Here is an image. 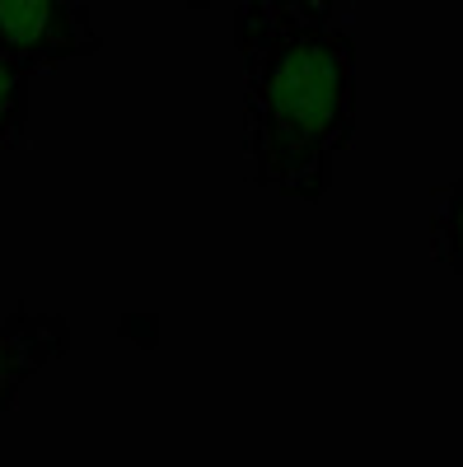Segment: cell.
I'll return each instance as SVG.
<instances>
[{
    "label": "cell",
    "mask_w": 463,
    "mask_h": 467,
    "mask_svg": "<svg viewBox=\"0 0 463 467\" xmlns=\"http://www.w3.org/2000/svg\"><path fill=\"white\" fill-rule=\"evenodd\" d=\"M70 350V323L61 314L19 304L15 314L0 323V411H10L33 374H43L52 360Z\"/></svg>",
    "instance_id": "cell-3"
},
{
    "label": "cell",
    "mask_w": 463,
    "mask_h": 467,
    "mask_svg": "<svg viewBox=\"0 0 463 467\" xmlns=\"http://www.w3.org/2000/svg\"><path fill=\"white\" fill-rule=\"evenodd\" d=\"M431 244L436 257L458 276L463 285V178L436 192V215H431Z\"/></svg>",
    "instance_id": "cell-5"
},
{
    "label": "cell",
    "mask_w": 463,
    "mask_h": 467,
    "mask_svg": "<svg viewBox=\"0 0 463 467\" xmlns=\"http://www.w3.org/2000/svg\"><path fill=\"white\" fill-rule=\"evenodd\" d=\"M183 5H187V10H211L216 0H183Z\"/></svg>",
    "instance_id": "cell-6"
},
{
    "label": "cell",
    "mask_w": 463,
    "mask_h": 467,
    "mask_svg": "<svg viewBox=\"0 0 463 467\" xmlns=\"http://www.w3.org/2000/svg\"><path fill=\"white\" fill-rule=\"evenodd\" d=\"M0 47L28 70L85 61L103 47L85 0H0Z\"/></svg>",
    "instance_id": "cell-2"
},
{
    "label": "cell",
    "mask_w": 463,
    "mask_h": 467,
    "mask_svg": "<svg viewBox=\"0 0 463 467\" xmlns=\"http://www.w3.org/2000/svg\"><path fill=\"white\" fill-rule=\"evenodd\" d=\"M28 94H33V70L0 47V150L24 145L28 131Z\"/></svg>",
    "instance_id": "cell-4"
},
{
    "label": "cell",
    "mask_w": 463,
    "mask_h": 467,
    "mask_svg": "<svg viewBox=\"0 0 463 467\" xmlns=\"http://www.w3.org/2000/svg\"><path fill=\"white\" fill-rule=\"evenodd\" d=\"M235 52L253 182L286 202H323L361 117L356 19L342 0H244Z\"/></svg>",
    "instance_id": "cell-1"
}]
</instances>
